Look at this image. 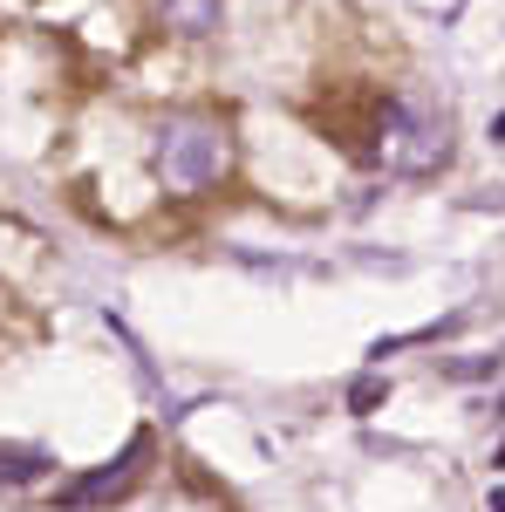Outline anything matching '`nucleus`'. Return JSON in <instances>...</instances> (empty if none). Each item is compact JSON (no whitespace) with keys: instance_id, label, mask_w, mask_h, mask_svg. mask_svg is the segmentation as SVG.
Here are the masks:
<instances>
[{"instance_id":"nucleus-6","label":"nucleus","mask_w":505,"mask_h":512,"mask_svg":"<svg viewBox=\"0 0 505 512\" xmlns=\"http://www.w3.org/2000/svg\"><path fill=\"white\" fill-rule=\"evenodd\" d=\"M383 396H389L383 376H355V383H349V410H355V417H376V403H383Z\"/></svg>"},{"instance_id":"nucleus-3","label":"nucleus","mask_w":505,"mask_h":512,"mask_svg":"<svg viewBox=\"0 0 505 512\" xmlns=\"http://www.w3.org/2000/svg\"><path fill=\"white\" fill-rule=\"evenodd\" d=\"M144 458H151V437H130V451H123L110 472L76 478L69 492H55V506L62 512H89V506H103V499H130V492L144 485Z\"/></svg>"},{"instance_id":"nucleus-5","label":"nucleus","mask_w":505,"mask_h":512,"mask_svg":"<svg viewBox=\"0 0 505 512\" xmlns=\"http://www.w3.org/2000/svg\"><path fill=\"white\" fill-rule=\"evenodd\" d=\"M48 451H21V444H0V485H35V478H48Z\"/></svg>"},{"instance_id":"nucleus-4","label":"nucleus","mask_w":505,"mask_h":512,"mask_svg":"<svg viewBox=\"0 0 505 512\" xmlns=\"http://www.w3.org/2000/svg\"><path fill=\"white\" fill-rule=\"evenodd\" d=\"M151 7H157V21L178 28V35H212L219 14H226V0H151Z\"/></svg>"},{"instance_id":"nucleus-2","label":"nucleus","mask_w":505,"mask_h":512,"mask_svg":"<svg viewBox=\"0 0 505 512\" xmlns=\"http://www.w3.org/2000/svg\"><path fill=\"white\" fill-rule=\"evenodd\" d=\"M226 164H233V144H226V123L212 117H178L157 137V178L171 192H205Z\"/></svg>"},{"instance_id":"nucleus-1","label":"nucleus","mask_w":505,"mask_h":512,"mask_svg":"<svg viewBox=\"0 0 505 512\" xmlns=\"http://www.w3.org/2000/svg\"><path fill=\"white\" fill-rule=\"evenodd\" d=\"M444 158H451L444 117L424 110V103H389L383 123H376V164L396 171V178H430Z\"/></svg>"}]
</instances>
